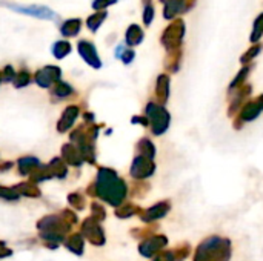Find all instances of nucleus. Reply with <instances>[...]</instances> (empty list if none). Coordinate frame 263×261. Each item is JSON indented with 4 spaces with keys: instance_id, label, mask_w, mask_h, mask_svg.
<instances>
[{
    "instance_id": "39448f33",
    "label": "nucleus",
    "mask_w": 263,
    "mask_h": 261,
    "mask_svg": "<svg viewBox=\"0 0 263 261\" xmlns=\"http://www.w3.org/2000/svg\"><path fill=\"white\" fill-rule=\"evenodd\" d=\"M131 172L134 177H142V178L149 177L154 172V163L148 157H139V158H136Z\"/></svg>"
},
{
    "instance_id": "f3484780",
    "label": "nucleus",
    "mask_w": 263,
    "mask_h": 261,
    "mask_svg": "<svg viewBox=\"0 0 263 261\" xmlns=\"http://www.w3.org/2000/svg\"><path fill=\"white\" fill-rule=\"evenodd\" d=\"M143 3H145V8H143V23L146 26H149L153 18H154V5H153L151 0H143Z\"/></svg>"
},
{
    "instance_id": "423d86ee",
    "label": "nucleus",
    "mask_w": 263,
    "mask_h": 261,
    "mask_svg": "<svg viewBox=\"0 0 263 261\" xmlns=\"http://www.w3.org/2000/svg\"><path fill=\"white\" fill-rule=\"evenodd\" d=\"M59 77H60V69H59V68H55V66H46V68L40 69V71L35 74V82H37L40 86L46 88V86H49L52 82H55Z\"/></svg>"
},
{
    "instance_id": "9d476101",
    "label": "nucleus",
    "mask_w": 263,
    "mask_h": 261,
    "mask_svg": "<svg viewBox=\"0 0 263 261\" xmlns=\"http://www.w3.org/2000/svg\"><path fill=\"white\" fill-rule=\"evenodd\" d=\"M143 31L139 25H131L126 31V43L128 46H137L143 42Z\"/></svg>"
},
{
    "instance_id": "2eb2a0df",
    "label": "nucleus",
    "mask_w": 263,
    "mask_h": 261,
    "mask_svg": "<svg viewBox=\"0 0 263 261\" xmlns=\"http://www.w3.org/2000/svg\"><path fill=\"white\" fill-rule=\"evenodd\" d=\"M166 212H168V205H165V203H159L157 206H154V208H151L149 211H148V218L146 220H156V218H160V217H163V215H166Z\"/></svg>"
},
{
    "instance_id": "4468645a",
    "label": "nucleus",
    "mask_w": 263,
    "mask_h": 261,
    "mask_svg": "<svg viewBox=\"0 0 263 261\" xmlns=\"http://www.w3.org/2000/svg\"><path fill=\"white\" fill-rule=\"evenodd\" d=\"M52 52L57 58H63L65 55H68L71 52V45L68 42H55Z\"/></svg>"
},
{
    "instance_id": "aec40b11",
    "label": "nucleus",
    "mask_w": 263,
    "mask_h": 261,
    "mask_svg": "<svg viewBox=\"0 0 263 261\" xmlns=\"http://www.w3.org/2000/svg\"><path fill=\"white\" fill-rule=\"evenodd\" d=\"M120 58L123 60V63H131L133 62V58H134V51L133 49H126V51H123V54L120 55Z\"/></svg>"
},
{
    "instance_id": "4be33fe9",
    "label": "nucleus",
    "mask_w": 263,
    "mask_h": 261,
    "mask_svg": "<svg viewBox=\"0 0 263 261\" xmlns=\"http://www.w3.org/2000/svg\"><path fill=\"white\" fill-rule=\"evenodd\" d=\"M28 80H29V75L26 74V72H23V74H20V75H17V86H22V85H26L28 83Z\"/></svg>"
},
{
    "instance_id": "9b49d317",
    "label": "nucleus",
    "mask_w": 263,
    "mask_h": 261,
    "mask_svg": "<svg viewBox=\"0 0 263 261\" xmlns=\"http://www.w3.org/2000/svg\"><path fill=\"white\" fill-rule=\"evenodd\" d=\"M80 26H82V22H80L79 18H69V20H66V22L62 25L60 31H62V34H63L65 37H74V35L79 34Z\"/></svg>"
},
{
    "instance_id": "412c9836",
    "label": "nucleus",
    "mask_w": 263,
    "mask_h": 261,
    "mask_svg": "<svg viewBox=\"0 0 263 261\" xmlns=\"http://www.w3.org/2000/svg\"><path fill=\"white\" fill-rule=\"evenodd\" d=\"M69 92H71V88L68 85H63V83H60L57 86V89H55V94L57 95H68Z\"/></svg>"
},
{
    "instance_id": "f03ea898",
    "label": "nucleus",
    "mask_w": 263,
    "mask_h": 261,
    "mask_svg": "<svg viewBox=\"0 0 263 261\" xmlns=\"http://www.w3.org/2000/svg\"><path fill=\"white\" fill-rule=\"evenodd\" d=\"M146 114L153 120V131H154V134L160 135V134H163L168 129L170 114L166 112V109H163L162 106H159L156 103H149L148 108H146Z\"/></svg>"
},
{
    "instance_id": "f8f14e48",
    "label": "nucleus",
    "mask_w": 263,
    "mask_h": 261,
    "mask_svg": "<svg viewBox=\"0 0 263 261\" xmlns=\"http://www.w3.org/2000/svg\"><path fill=\"white\" fill-rule=\"evenodd\" d=\"M168 94H170V77L162 74L157 78V95L162 102H166Z\"/></svg>"
},
{
    "instance_id": "0eeeda50",
    "label": "nucleus",
    "mask_w": 263,
    "mask_h": 261,
    "mask_svg": "<svg viewBox=\"0 0 263 261\" xmlns=\"http://www.w3.org/2000/svg\"><path fill=\"white\" fill-rule=\"evenodd\" d=\"M262 109H263V95L262 97H259L257 100H254V102L248 103V105L243 108V111H242L240 117H242L245 122L254 120V118L262 112Z\"/></svg>"
},
{
    "instance_id": "7ed1b4c3",
    "label": "nucleus",
    "mask_w": 263,
    "mask_h": 261,
    "mask_svg": "<svg viewBox=\"0 0 263 261\" xmlns=\"http://www.w3.org/2000/svg\"><path fill=\"white\" fill-rule=\"evenodd\" d=\"M79 52L83 57V60L88 65H91L92 68H100L102 66V62L99 58V54H97V51H96V48H94V45L91 42L82 40L79 43Z\"/></svg>"
},
{
    "instance_id": "f257e3e1",
    "label": "nucleus",
    "mask_w": 263,
    "mask_h": 261,
    "mask_svg": "<svg viewBox=\"0 0 263 261\" xmlns=\"http://www.w3.org/2000/svg\"><path fill=\"white\" fill-rule=\"evenodd\" d=\"M183 35H185V22L180 18L173 20L162 34V43L168 49V52L177 51L183 40Z\"/></svg>"
},
{
    "instance_id": "6e6552de",
    "label": "nucleus",
    "mask_w": 263,
    "mask_h": 261,
    "mask_svg": "<svg viewBox=\"0 0 263 261\" xmlns=\"http://www.w3.org/2000/svg\"><path fill=\"white\" fill-rule=\"evenodd\" d=\"M163 245H166V238L165 237H154V238L148 240L146 243H143L140 251H142V254L145 257H153L157 251H160L163 248Z\"/></svg>"
},
{
    "instance_id": "ddd939ff",
    "label": "nucleus",
    "mask_w": 263,
    "mask_h": 261,
    "mask_svg": "<svg viewBox=\"0 0 263 261\" xmlns=\"http://www.w3.org/2000/svg\"><path fill=\"white\" fill-rule=\"evenodd\" d=\"M106 18V12L105 11H97L96 14L89 15L86 20V25L91 31H97L100 28V25L103 23V20Z\"/></svg>"
},
{
    "instance_id": "a211bd4d",
    "label": "nucleus",
    "mask_w": 263,
    "mask_h": 261,
    "mask_svg": "<svg viewBox=\"0 0 263 261\" xmlns=\"http://www.w3.org/2000/svg\"><path fill=\"white\" fill-rule=\"evenodd\" d=\"M260 49H262V46H260V45H254V46H251V49H248V52L242 57V63H248L250 60H253V58L260 52Z\"/></svg>"
},
{
    "instance_id": "6ab92c4d",
    "label": "nucleus",
    "mask_w": 263,
    "mask_h": 261,
    "mask_svg": "<svg viewBox=\"0 0 263 261\" xmlns=\"http://www.w3.org/2000/svg\"><path fill=\"white\" fill-rule=\"evenodd\" d=\"M117 0H94L92 2V8L96 9V11H103V9H106L109 5H114Z\"/></svg>"
},
{
    "instance_id": "20e7f679",
    "label": "nucleus",
    "mask_w": 263,
    "mask_h": 261,
    "mask_svg": "<svg viewBox=\"0 0 263 261\" xmlns=\"http://www.w3.org/2000/svg\"><path fill=\"white\" fill-rule=\"evenodd\" d=\"M11 9L17 11V12H22V14H28L31 17H37V18H54L55 14L46 8V6H17V5H9Z\"/></svg>"
},
{
    "instance_id": "dca6fc26",
    "label": "nucleus",
    "mask_w": 263,
    "mask_h": 261,
    "mask_svg": "<svg viewBox=\"0 0 263 261\" xmlns=\"http://www.w3.org/2000/svg\"><path fill=\"white\" fill-rule=\"evenodd\" d=\"M263 35V12L254 20L253 32H251V42H259V38Z\"/></svg>"
},
{
    "instance_id": "1a4fd4ad",
    "label": "nucleus",
    "mask_w": 263,
    "mask_h": 261,
    "mask_svg": "<svg viewBox=\"0 0 263 261\" xmlns=\"http://www.w3.org/2000/svg\"><path fill=\"white\" fill-rule=\"evenodd\" d=\"M180 12H185V0H168L165 3V8H163L165 18L171 20Z\"/></svg>"
}]
</instances>
